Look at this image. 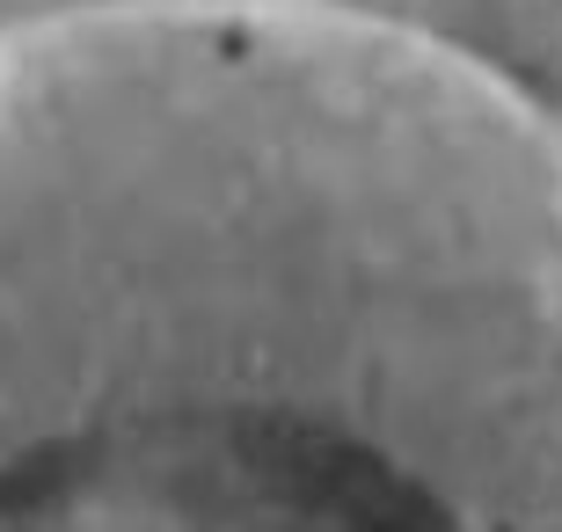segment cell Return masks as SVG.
Masks as SVG:
<instances>
[{"label":"cell","mask_w":562,"mask_h":532,"mask_svg":"<svg viewBox=\"0 0 562 532\" xmlns=\"http://www.w3.org/2000/svg\"><path fill=\"white\" fill-rule=\"evenodd\" d=\"M0 525H562V0H0Z\"/></svg>","instance_id":"6da1fadb"}]
</instances>
